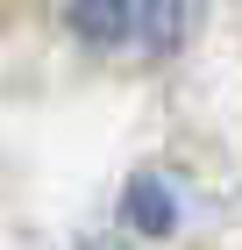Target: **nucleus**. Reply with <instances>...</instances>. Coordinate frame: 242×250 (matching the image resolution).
Segmentation results:
<instances>
[{"label":"nucleus","mask_w":242,"mask_h":250,"mask_svg":"<svg viewBox=\"0 0 242 250\" xmlns=\"http://www.w3.org/2000/svg\"><path fill=\"white\" fill-rule=\"evenodd\" d=\"M64 15L86 43L114 58H164L192 29V0H64Z\"/></svg>","instance_id":"nucleus-1"},{"label":"nucleus","mask_w":242,"mask_h":250,"mask_svg":"<svg viewBox=\"0 0 242 250\" xmlns=\"http://www.w3.org/2000/svg\"><path fill=\"white\" fill-rule=\"evenodd\" d=\"M135 222H149V229H164V222H171V208H164V193H157V186H143V193H135Z\"/></svg>","instance_id":"nucleus-2"}]
</instances>
